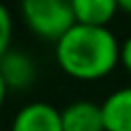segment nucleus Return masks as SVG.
<instances>
[{
  "mask_svg": "<svg viewBox=\"0 0 131 131\" xmlns=\"http://www.w3.org/2000/svg\"><path fill=\"white\" fill-rule=\"evenodd\" d=\"M122 44L108 28L76 23L60 41H55V58L64 74L78 81H99L120 62Z\"/></svg>",
  "mask_w": 131,
  "mask_h": 131,
  "instance_id": "obj_1",
  "label": "nucleus"
},
{
  "mask_svg": "<svg viewBox=\"0 0 131 131\" xmlns=\"http://www.w3.org/2000/svg\"><path fill=\"white\" fill-rule=\"evenodd\" d=\"M21 16L37 37L48 41H60L76 25L71 0H25Z\"/></svg>",
  "mask_w": 131,
  "mask_h": 131,
  "instance_id": "obj_2",
  "label": "nucleus"
},
{
  "mask_svg": "<svg viewBox=\"0 0 131 131\" xmlns=\"http://www.w3.org/2000/svg\"><path fill=\"white\" fill-rule=\"evenodd\" d=\"M9 131H62V111L48 101H30L16 111Z\"/></svg>",
  "mask_w": 131,
  "mask_h": 131,
  "instance_id": "obj_3",
  "label": "nucleus"
},
{
  "mask_svg": "<svg viewBox=\"0 0 131 131\" xmlns=\"http://www.w3.org/2000/svg\"><path fill=\"white\" fill-rule=\"evenodd\" d=\"M62 131H106L101 104L71 101L62 108Z\"/></svg>",
  "mask_w": 131,
  "mask_h": 131,
  "instance_id": "obj_4",
  "label": "nucleus"
},
{
  "mask_svg": "<svg viewBox=\"0 0 131 131\" xmlns=\"http://www.w3.org/2000/svg\"><path fill=\"white\" fill-rule=\"evenodd\" d=\"M0 74L5 78V83H7V88L25 90V88L32 85V81L37 76V67H35L32 58L25 51L9 48L0 58Z\"/></svg>",
  "mask_w": 131,
  "mask_h": 131,
  "instance_id": "obj_5",
  "label": "nucleus"
},
{
  "mask_svg": "<svg viewBox=\"0 0 131 131\" xmlns=\"http://www.w3.org/2000/svg\"><path fill=\"white\" fill-rule=\"evenodd\" d=\"M101 113L106 131H131V85L113 90L104 99Z\"/></svg>",
  "mask_w": 131,
  "mask_h": 131,
  "instance_id": "obj_6",
  "label": "nucleus"
},
{
  "mask_svg": "<svg viewBox=\"0 0 131 131\" xmlns=\"http://www.w3.org/2000/svg\"><path fill=\"white\" fill-rule=\"evenodd\" d=\"M76 23L83 25H97V28H108L113 16L120 12L117 0H71Z\"/></svg>",
  "mask_w": 131,
  "mask_h": 131,
  "instance_id": "obj_7",
  "label": "nucleus"
},
{
  "mask_svg": "<svg viewBox=\"0 0 131 131\" xmlns=\"http://www.w3.org/2000/svg\"><path fill=\"white\" fill-rule=\"evenodd\" d=\"M12 32H14V18L9 9L0 2V58L12 48Z\"/></svg>",
  "mask_w": 131,
  "mask_h": 131,
  "instance_id": "obj_8",
  "label": "nucleus"
},
{
  "mask_svg": "<svg viewBox=\"0 0 131 131\" xmlns=\"http://www.w3.org/2000/svg\"><path fill=\"white\" fill-rule=\"evenodd\" d=\"M120 60H122V64L131 71V35L124 39V44H122V55H120Z\"/></svg>",
  "mask_w": 131,
  "mask_h": 131,
  "instance_id": "obj_9",
  "label": "nucleus"
},
{
  "mask_svg": "<svg viewBox=\"0 0 131 131\" xmlns=\"http://www.w3.org/2000/svg\"><path fill=\"white\" fill-rule=\"evenodd\" d=\"M7 83H5V78H2V74H0V108H2V104H5V99H7Z\"/></svg>",
  "mask_w": 131,
  "mask_h": 131,
  "instance_id": "obj_10",
  "label": "nucleus"
},
{
  "mask_svg": "<svg viewBox=\"0 0 131 131\" xmlns=\"http://www.w3.org/2000/svg\"><path fill=\"white\" fill-rule=\"evenodd\" d=\"M120 9L127 12V14H131V0H120Z\"/></svg>",
  "mask_w": 131,
  "mask_h": 131,
  "instance_id": "obj_11",
  "label": "nucleus"
}]
</instances>
